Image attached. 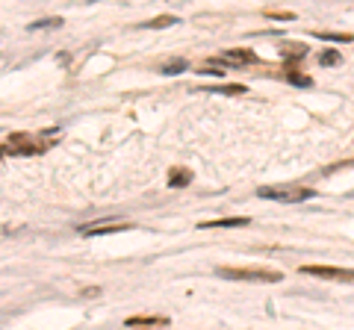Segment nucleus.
<instances>
[{
    "label": "nucleus",
    "mask_w": 354,
    "mask_h": 330,
    "mask_svg": "<svg viewBox=\"0 0 354 330\" xmlns=\"http://www.w3.org/2000/svg\"><path fill=\"white\" fill-rule=\"evenodd\" d=\"M171 24H177L174 15H160V18H153V21H145L142 27H148V30H162V27H171Z\"/></svg>",
    "instance_id": "9b49d317"
},
{
    "label": "nucleus",
    "mask_w": 354,
    "mask_h": 330,
    "mask_svg": "<svg viewBox=\"0 0 354 330\" xmlns=\"http://www.w3.org/2000/svg\"><path fill=\"white\" fill-rule=\"evenodd\" d=\"M207 92H216V95H245L248 89L242 83H221V86H207Z\"/></svg>",
    "instance_id": "9d476101"
},
{
    "label": "nucleus",
    "mask_w": 354,
    "mask_h": 330,
    "mask_svg": "<svg viewBox=\"0 0 354 330\" xmlns=\"http://www.w3.org/2000/svg\"><path fill=\"white\" fill-rule=\"evenodd\" d=\"M319 62H322V65H337V62H339V53H337V50H328V53H322V57H319Z\"/></svg>",
    "instance_id": "2eb2a0df"
},
{
    "label": "nucleus",
    "mask_w": 354,
    "mask_h": 330,
    "mask_svg": "<svg viewBox=\"0 0 354 330\" xmlns=\"http://www.w3.org/2000/svg\"><path fill=\"white\" fill-rule=\"evenodd\" d=\"M165 322H169V318H162V316H133V318H127V327H160Z\"/></svg>",
    "instance_id": "6e6552de"
},
{
    "label": "nucleus",
    "mask_w": 354,
    "mask_h": 330,
    "mask_svg": "<svg viewBox=\"0 0 354 330\" xmlns=\"http://www.w3.org/2000/svg\"><path fill=\"white\" fill-rule=\"evenodd\" d=\"M192 183V171H186V168H174L169 174V186L171 189H180V186H189Z\"/></svg>",
    "instance_id": "1a4fd4ad"
},
{
    "label": "nucleus",
    "mask_w": 354,
    "mask_h": 330,
    "mask_svg": "<svg viewBox=\"0 0 354 330\" xmlns=\"http://www.w3.org/2000/svg\"><path fill=\"white\" fill-rule=\"evenodd\" d=\"M304 274L313 278H325V280H342V283H354V269H339V266H301Z\"/></svg>",
    "instance_id": "20e7f679"
},
{
    "label": "nucleus",
    "mask_w": 354,
    "mask_h": 330,
    "mask_svg": "<svg viewBox=\"0 0 354 330\" xmlns=\"http://www.w3.org/2000/svg\"><path fill=\"white\" fill-rule=\"evenodd\" d=\"M272 18H281V21H292V12H269Z\"/></svg>",
    "instance_id": "f3484780"
},
{
    "label": "nucleus",
    "mask_w": 354,
    "mask_h": 330,
    "mask_svg": "<svg viewBox=\"0 0 354 330\" xmlns=\"http://www.w3.org/2000/svg\"><path fill=\"white\" fill-rule=\"evenodd\" d=\"M290 83H295V86H304V89L310 86V80H307V77H295V74H290Z\"/></svg>",
    "instance_id": "dca6fc26"
},
{
    "label": "nucleus",
    "mask_w": 354,
    "mask_h": 330,
    "mask_svg": "<svg viewBox=\"0 0 354 330\" xmlns=\"http://www.w3.org/2000/svg\"><path fill=\"white\" fill-rule=\"evenodd\" d=\"M124 230H133V224H127V222H113V224L101 222V224L80 227V233H83V236H104V233H124Z\"/></svg>",
    "instance_id": "423d86ee"
},
{
    "label": "nucleus",
    "mask_w": 354,
    "mask_h": 330,
    "mask_svg": "<svg viewBox=\"0 0 354 330\" xmlns=\"http://www.w3.org/2000/svg\"><path fill=\"white\" fill-rule=\"evenodd\" d=\"M50 27H62L59 18H44V21H32L30 30H50Z\"/></svg>",
    "instance_id": "ddd939ff"
},
{
    "label": "nucleus",
    "mask_w": 354,
    "mask_h": 330,
    "mask_svg": "<svg viewBox=\"0 0 354 330\" xmlns=\"http://www.w3.org/2000/svg\"><path fill=\"white\" fill-rule=\"evenodd\" d=\"M257 195L266 197V201L298 204V201H310L316 192L313 189H298V186H263V189H257Z\"/></svg>",
    "instance_id": "f03ea898"
},
{
    "label": "nucleus",
    "mask_w": 354,
    "mask_h": 330,
    "mask_svg": "<svg viewBox=\"0 0 354 330\" xmlns=\"http://www.w3.org/2000/svg\"><path fill=\"white\" fill-rule=\"evenodd\" d=\"M248 224V218L242 215V218H216V222H201L198 227L201 230H216V227H245Z\"/></svg>",
    "instance_id": "0eeeda50"
},
{
    "label": "nucleus",
    "mask_w": 354,
    "mask_h": 330,
    "mask_svg": "<svg viewBox=\"0 0 354 330\" xmlns=\"http://www.w3.org/2000/svg\"><path fill=\"white\" fill-rule=\"evenodd\" d=\"M213 62H218V65H248V62H257V53H254V50H239V48H234V50L218 53Z\"/></svg>",
    "instance_id": "39448f33"
},
{
    "label": "nucleus",
    "mask_w": 354,
    "mask_h": 330,
    "mask_svg": "<svg viewBox=\"0 0 354 330\" xmlns=\"http://www.w3.org/2000/svg\"><path fill=\"white\" fill-rule=\"evenodd\" d=\"M316 39H325V41H342V45H348L354 39L351 32H316Z\"/></svg>",
    "instance_id": "f8f14e48"
},
{
    "label": "nucleus",
    "mask_w": 354,
    "mask_h": 330,
    "mask_svg": "<svg viewBox=\"0 0 354 330\" xmlns=\"http://www.w3.org/2000/svg\"><path fill=\"white\" fill-rule=\"evenodd\" d=\"M44 148H50V145H41V142L30 133H15L6 139V153H39Z\"/></svg>",
    "instance_id": "7ed1b4c3"
},
{
    "label": "nucleus",
    "mask_w": 354,
    "mask_h": 330,
    "mask_svg": "<svg viewBox=\"0 0 354 330\" xmlns=\"http://www.w3.org/2000/svg\"><path fill=\"white\" fill-rule=\"evenodd\" d=\"M218 278L225 280H251V283H281L283 274L272 269H216Z\"/></svg>",
    "instance_id": "f257e3e1"
},
{
    "label": "nucleus",
    "mask_w": 354,
    "mask_h": 330,
    "mask_svg": "<svg viewBox=\"0 0 354 330\" xmlns=\"http://www.w3.org/2000/svg\"><path fill=\"white\" fill-rule=\"evenodd\" d=\"M186 68V59H171L169 65H162V74H177Z\"/></svg>",
    "instance_id": "4468645a"
}]
</instances>
